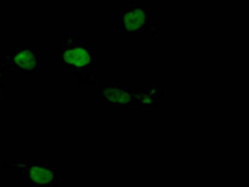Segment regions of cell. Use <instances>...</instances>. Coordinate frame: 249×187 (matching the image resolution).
I'll return each instance as SVG.
<instances>
[{"mask_svg": "<svg viewBox=\"0 0 249 187\" xmlns=\"http://www.w3.org/2000/svg\"><path fill=\"white\" fill-rule=\"evenodd\" d=\"M65 61L69 64L82 67L90 62V55L82 48H77L67 51L64 54Z\"/></svg>", "mask_w": 249, "mask_h": 187, "instance_id": "cell-1", "label": "cell"}, {"mask_svg": "<svg viewBox=\"0 0 249 187\" xmlns=\"http://www.w3.org/2000/svg\"><path fill=\"white\" fill-rule=\"evenodd\" d=\"M144 18L143 11L141 9H136L126 13L124 17V21L128 30L134 31L142 26Z\"/></svg>", "mask_w": 249, "mask_h": 187, "instance_id": "cell-2", "label": "cell"}, {"mask_svg": "<svg viewBox=\"0 0 249 187\" xmlns=\"http://www.w3.org/2000/svg\"><path fill=\"white\" fill-rule=\"evenodd\" d=\"M14 62L20 68L25 69H31L36 63L35 54L29 50H22L15 55Z\"/></svg>", "mask_w": 249, "mask_h": 187, "instance_id": "cell-3", "label": "cell"}, {"mask_svg": "<svg viewBox=\"0 0 249 187\" xmlns=\"http://www.w3.org/2000/svg\"><path fill=\"white\" fill-rule=\"evenodd\" d=\"M30 177L38 184H47L53 180V174L49 170L37 166L33 167L30 171Z\"/></svg>", "mask_w": 249, "mask_h": 187, "instance_id": "cell-4", "label": "cell"}, {"mask_svg": "<svg viewBox=\"0 0 249 187\" xmlns=\"http://www.w3.org/2000/svg\"><path fill=\"white\" fill-rule=\"evenodd\" d=\"M107 98L114 102H126L129 98L127 93L118 89H109L106 93Z\"/></svg>", "mask_w": 249, "mask_h": 187, "instance_id": "cell-5", "label": "cell"}]
</instances>
